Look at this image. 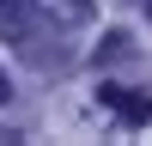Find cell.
<instances>
[{
  "label": "cell",
  "mask_w": 152,
  "mask_h": 146,
  "mask_svg": "<svg viewBox=\"0 0 152 146\" xmlns=\"http://www.w3.org/2000/svg\"><path fill=\"white\" fill-rule=\"evenodd\" d=\"M97 104H104L110 116H122L128 128L152 122V91H134V85H97Z\"/></svg>",
  "instance_id": "6da1fadb"
},
{
  "label": "cell",
  "mask_w": 152,
  "mask_h": 146,
  "mask_svg": "<svg viewBox=\"0 0 152 146\" xmlns=\"http://www.w3.org/2000/svg\"><path fill=\"white\" fill-rule=\"evenodd\" d=\"M37 0H0V36L6 43H18V49H31L37 43Z\"/></svg>",
  "instance_id": "7a4b0ae2"
},
{
  "label": "cell",
  "mask_w": 152,
  "mask_h": 146,
  "mask_svg": "<svg viewBox=\"0 0 152 146\" xmlns=\"http://www.w3.org/2000/svg\"><path fill=\"white\" fill-rule=\"evenodd\" d=\"M122 55H128V36L110 31V36H104V49H97V61H122Z\"/></svg>",
  "instance_id": "3957f363"
},
{
  "label": "cell",
  "mask_w": 152,
  "mask_h": 146,
  "mask_svg": "<svg viewBox=\"0 0 152 146\" xmlns=\"http://www.w3.org/2000/svg\"><path fill=\"white\" fill-rule=\"evenodd\" d=\"M6 97H12V85H6V67H0V104H6Z\"/></svg>",
  "instance_id": "277c9868"
},
{
  "label": "cell",
  "mask_w": 152,
  "mask_h": 146,
  "mask_svg": "<svg viewBox=\"0 0 152 146\" xmlns=\"http://www.w3.org/2000/svg\"><path fill=\"white\" fill-rule=\"evenodd\" d=\"M146 12H152V0H146Z\"/></svg>",
  "instance_id": "5b68a950"
}]
</instances>
